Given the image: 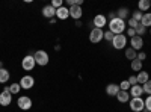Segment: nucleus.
Masks as SVG:
<instances>
[{"mask_svg":"<svg viewBox=\"0 0 151 112\" xmlns=\"http://www.w3.org/2000/svg\"><path fill=\"white\" fill-rule=\"evenodd\" d=\"M17 105H18V108L21 109V111H29L30 108H32V98L30 97H27V95H21V97H18V100H17Z\"/></svg>","mask_w":151,"mask_h":112,"instance_id":"obj_7","label":"nucleus"},{"mask_svg":"<svg viewBox=\"0 0 151 112\" xmlns=\"http://www.w3.org/2000/svg\"><path fill=\"white\" fill-rule=\"evenodd\" d=\"M21 91V86H20V83H12V85H9V92L14 95V94H18Z\"/></svg>","mask_w":151,"mask_h":112,"instance_id":"obj_25","label":"nucleus"},{"mask_svg":"<svg viewBox=\"0 0 151 112\" xmlns=\"http://www.w3.org/2000/svg\"><path fill=\"white\" fill-rule=\"evenodd\" d=\"M125 58L127 59H130V61H134L136 58H137V52L134 50V48H125Z\"/></svg>","mask_w":151,"mask_h":112,"instance_id":"obj_22","label":"nucleus"},{"mask_svg":"<svg viewBox=\"0 0 151 112\" xmlns=\"http://www.w3.org/2000/svg\"><path fill=\"white\" fill-rule=\"evenodd\" d=\"M142 90H144V92H147L148 95H151V79H150L147 83L142 85Z\"/></svg>","mask_w":151,"mask_h":112,"instance_id":"obj_27","label":"nucleus"},{"mask_svg":"<svg viewBox=\"0 0 151 112\" xmlns=\"http://www.w3.org/2000/svg\"><path fill=\"white\" fill-rule=\"evenodd\" d=\"M3 67V62H0V68H2Z\"/></svg>","mask_w":151,"mask_h":112,"instance_id":"obj_38","label":"nucleus"},{"mask_svg":"<svg viewBox=\"0 0 151 112\" xmlns=\"http://www.w3.org/2000/svg\"><path fill=\"white\" fill-rule=\"evenodd\" d=\"M35 65H36V62L33 59V55H26L23 58V61H21V67H23V70H26V71L33 70Z\"/></svg>","mask_w":151,"mask_h":112,"instance_id":"obj_6","label":"nucleus"},{"mask_svg":"<svg viewBox=\"0 0 151 112\" xmlns=\"http://www.w3.org/2000/svg\"><path fill=\"white\" fill-rule=\"evenodd\" d=\"M33 59H35V62H36V65H40V67H44V65H47L48 64V53L47 52H44V50H38V52H35L33 53Z\"/></svg>","mask_w":151,"mask_h":112,"instance_id":"obj_3","label":"nucleus"},{"mask_svg":"<svg viewBox=\"0 0 151 112\" xmlns=\"http://www.w3.org/2000/svg\"><path fill=\"white\" fill-rule=\"evenodd\" d=\"M116 98L119 103H127V102H130V94L127 91H119L116 94Z\"/></svg>","mask_w":151,"mask_h":112,"instance_id":"obj_18","label":"nucleus"},{"mask_svg":"<svg viewBox=\"0 0 151 112\" xmlns=\"http://www.w3.org/2000/svg\"><path fill=\"white\" fill-rule=\"evenodd\" d=\"M12 103V94L9 92V86H5L3 91L0 92V105L2 106H9Z\"/></svg>","mask_w":151,"mask_h":112,"instance_id":"obj_5","label":"nucleus"},{"mask_svg":"<svg viewBox=\"0 0 151 112\" xmlns=\"http://www.w3.org/2000/svg\"><path fill=\"white\" fill-rule=\"evenodd\" d=\"M9 77H11V73L5 67L0 68V83H6L9 80Z\"/></svg>","mask_w":151,"mask_h":112,"instance_id":"obj_19","label":"nucleus"},{"mask_svg":"<svg viewBox=\"0 0 151 112\" xmlns=\"http://www.w3.org/2000/svg\"><path fill=\"white\" fill-rule=\"evenodd\" d=\"M121 90H119V85L118 83H109L107 86H106V94L107 95H110V97H116V94L119 92Z\"/></svg>","mask_w":151,"mask_h":112,"instance_id":"obj_13","label":"nucleus"},{"mask_svg":"<svg viewBox=\"0 0 151 112\" xmlns=\"http://www.w3.org/2000/svg\"><path fill=\"white\" fill-rule=\"evenodd\" d=\"M136 59H139L141 62L145 61V59H147V53H144V52H137V58H136Z\"/></svg>","mask_w":151,"mask_h":112,"instance_id":"obj_34","label":"nucleus"},{"mask_svg":"<svg viewBox=\"0 0 151 112\" xmlns=\"http://www.w3.org/2000/svg\"><path fill=\"white\" fill-rule=\"evenodd\" d=\"M92 24H94V27H97V29H103L106 24H107V18H106V15H100V14L95 15Z\"/></svg>","mask_w":151,"mask_h":112,"instance_id":"obj_11","label":"nucleus"},{"mask_svg":"<svg viewBox=\"0 0 151 112\" xmlns=\"http://www.w3.org/2000/svg\"><path fill=\"white\" fill-rule=\"evenodd\" d=\"M136 79H137V83H139V85H144V83H147V82L150 80L148 71H139V74L136 76Z\"/></svg>","mask_w":151,"mask_h":112,"instance_id":"obj_17","label":"nucleus"},{"mask_svg":"<svg viewBox=\"0 0 151 112\" xmlns=\"http://www.w3.org/2000/svg\"><path fill=\"white\" fill-rule=\"evenodd\" d=\"M42 15H44L45 18H50V20H52L53 17H56V9H55L52 5H47V6L42 8Z\"/></svg>","mask_w":151,"mask_h":112,"instance_id":"obj_14","label":"nucleus"},{"mask_svg":"<svg viewBox=\"0 0 151 112\" xmlns=\"http://www.w3.org/2000/svg\"><path fill=\"white\" fill-rule=\"evenodd\" d=\"M113 36H115V35H113L110 30L104 32V40H107V41H110V43H112V40H113Z\"/></svg>","mask_w":151,"mask_h":112,"instance_id":"obj_33","label":"nucleus"},{"mask_svg":"<svg viewBox=\"0 0 151 112\" xmlns=\"http://www.w3.org/2000/svg\"><path fill=\"white\" fill-rule=\"evenodd\" d=\"M101 40H104V32H103V29L94 27V29L91 30V33H89V41L94 43V44H97V43H100Z\"/></svg>","mask_w":151,"mask_h":112,"instance_id":"obj_8","label":"nucleus"},{"mask_svg":"<svg viewBox=\"0 0 151 112\" xmlns=\"http://www.w3.org/2000/svg\"><path fill=\"white\" fill-rule=\"evenodd\" d=\"M68 11H70V17H71V18H74L76 21H79V20L82 18V15H83L82 6H70V8H68Z\"/></svg>","mask_w":151,"mask_h":112,"instance_id":"obj_10","label":"nucleus"},{"mask_svg":"<svg viewBox=\"0 0 151 112\" xmlns=\"http://www.w3.org/2000/svg\"><path fill=\"white\" fill-rule=\"evenodd\" d=\"M68 17H70V11H68V8L62 6V8L56 9V18H59V20H67Z\"/></svg>","mask_w":151,"mask_h":112,"instance_id":"obj_16","label":"nucleus"},{"mask_svg":"<svg viewBox=\"0 0 151 112\" xmlns=\"http://www.w3.org/2000/svg\"><path fill=\"white\" fill-rule=\"evenodd\" d=\"M127 36H130V38L136 36V30H134V29H132V27H129V29H127Z\"/></svg>","mask_w":151,"mask_h":112,"instance_id":"obj_36","label":"nucleus"},{"mask_svg":"<svg viewBox=\"0 0 151 112\" xmlns=\"http://www.w3.org/2000/svg\"><path fill=\"white\" fill-rule=\"evenodd\" d=\"M141 24L147 29V27H151V12H145L142 20H141Z\"/></svg>","mask_w":151,"mask_h":112,"instance_id":"obj_21","label":"nucleus"},{"mask_svg":"<svg viewBox=\"0 0 151 112\" xmlns=\"http://www.w3.org/2000/svg\"><path fill=\"white\" fill-rule=\"evenodd\" d=\"M150 35H151V27H150Z\"/></svg>","mask_w":151,"mask_h":112,"instance_id":"obj_39","label":"nucleus"},{"mask_svg":"<svg viewBox=\"0 0 151 112\" xmlns=\"http://www.w3.org/2000/svg\"><path fill=\"white\" fill-rule=\"evenodd\" d=\"M129 83H130V86L137 85V79H136V76H130V77H129Z\"/></svg>","mask_w":151,"mask_h":112,"instance_id":"obj_35","label":"nucleus"},{"mask_svg":"<svg viewBox=\"0 0 151 112\" xmlns=\"http://www.w3.org/2000/svg\"><path fill=\"white\" fill-rule=\"evenodd\" d=\"M18 83L21 86V90H32L33 85H35V79L32 76H23Z\"/></svg>","mask_w":151,"mask_h":112,"instance_id":"obj_9","label":"nucleus"},{"mask_svg":"<svg viewBox=\"0 0 151 112\" xmlns=\"http://www.w3.org/2000/svg\"><path fill=\"white\" fill-rule=\"evenodd\" d=\"M130 109L133 112H142L145 109V100L142 97H133V98H130Z\"/></svg>","mask_w":151,"mask_h":112,"instance_id":"obj_2","label":"nucleus"},{"mask_svg":"<svg viewBox=\"0 0 151 112\" xmlns=\"http://www.w3.org/2000/svg\"><path fill=\"white\" fill-rule=\"evenodd\" d=\"M129 9L127 8H119L118 11H116V17L118 18H121V20H125V18H127L129 17Z\"/></svg>","mask_w":151,"mask_h":112,"instance_id":"obj_23","label":"nucleus"},{"mask_svg":"<svg viewBox=\"0 0 151 112\" xmlns=\"http://www.w3.org/2000/svg\"><path fill=\"white\" fill-rule=\"evenodd\" d=\"M127 26H129V27H132V29H136L137 26H139V21H136V20H133V18L130 17V20L127 21Z\"/></svg>","mask_w":151,"mask_h":112,"instance_id":"obj_29","label":"nucleus"},{"mask_svg":"<svg viewBox=\"0 0 151 112\" xmlns=\"http://www.w3.org/2000/svg\"><path fill=\"white\" fill-rule=\"evenodd\" d=\"M112 46L113 48H116V50H122V48H125V46H127V38H125V35L121 33V35H115L112 40Z\"/></svg>","mask_w":151,"mask_h":112,"instance_id":"obj_4","label":"nucleus"},{"mask_svg":"<svg viewBox=\"0 0 151 112\" xmlns=\"http://www.w3.org/2000/svg\"><path fill=\"white\" fill-rule=\"evenodd\" d=\"M109 18H110V20L116 18V12H109Z\"/></svg>","mask_w":151,"mask_h":112,"instance_id":"obj_37","label":"nucleus"},{"mask_svg":"<svg viewBox=\"0 0 151 112\" xmlns=\"http://www.w3.org/2000/svg\"><path fill=\"white\" fill-rule=\"evenodd\" d=\"M142 17H144V12H141L139 9H137V11H134L133 14H132V18H133V20H136V21H139V23H141Z\"/></svg>","mask_w":151,"mask_h":112,"instance_id":"obj_26","label":"nucleus"},{"mask_svg":"<svg viewBox=\"0 0 151 112\" xmlns=\"http://www.w3.org/2000/svg\"><path fill=\"white\" fill-rule=\"evenodd\" d=\"M132 70L133 71H142V62L139 61V59H134V61H132Z\"/></svg>","mask_w":151,"mask_h":112,"instance_id":"obj_24","label":"nucleus"},{"mask_svg":"<svg viewBox=\"0 0 151 112\" xmlns=\"http://www.w3.org/2000/svg\"><path fill=\"white\" fill-rule=\"evenodd\" d=\"M130 44H132V48H134L136 52H139L141 48L144 47V40L142 36H133V38H130Z\"/></svg>","mask_w":151,"mask_h":112,"instance_id":"obj_12","label":"nucleus"},{"mask_svg":"<svg viewBox=\"0 0 151 112\" xmlns=\"http://www.w3.org/2000/svg\"><path fill=\"white\" fill-rule=\"evenodd\" d=\"M52 6H53L55 9H59V8L64 6V2H62V0H53V2H52Z\"/></svg>","mask_w":151,"mask_h":112,"instance_id":"obj_31","label":"nucleus"},{"mask_svg":"<svg viewBox=\"0 0 151 112\" xmlns=\"http://www.w3.org/2000/svg\"><path fill=\"white\" fill-rule=\"evenodd\" d=\"M130 97L133 98V97H141L142 94H144V90H142V85H133V86H130Z\"/></svg>","mask_w":151,"mask_h":112,"instance_id":"obj_15","label":"nucleus"},{"mask_svg":"<svg viewBox=\"0 0 151 112\" xmlns=\"http://www.w3.org/2000/svg\"><path fill=\"white\" fill-rule=\"evenodd\" d=\"M125 27H127V23H125V20H121V18H113L109 21V30L113 33V35H121Z\"/></svg>","mask_w":151,"mask_h":112,"instance_id":"obj_1","label":"nucleus"},{"mask_svg":"<svg viewBox=\"0 0 151 112\" xmlns=\"http://www.w3.org/2000/svg\"><path fill=\"white\" fill-rule=\"evenodd\" d=\"M150 6H151L150 0H139V3H137V8H139L141 12H148Z\"/></svg>","mask_w":151,"mask_h":112,"instance_id":"obj_20","label":"nucleus"},{"mask_svg":"<svg viewBox=\"0 0 151 112\" xmlns=\"http://www.w3.org/2000/svg\"><path fill=\"white\" fill-rule=\"evenodd\" d=\"M134 30H136V35H137V36H142V35L145 33V30H147V29H145V27L142 26V24L139 23V26H137V27H136Z\"/></svg>","mask_w":151,"mask_h":112,"instance_id":"obj_30","label":"nucleus"},{"mask_svg":"<svg viewBox=\"0 0 151 112\" xmlns=\"http://www.w3.org/2000/svg\"><path fill=\"white\" fill-rule=\"evenodd\" d=\"M119 90H121V91H127V90H130V83H129V80H122V82L119 83Z\"/></svg>","mask_w":151,"mask_h":112,"instance_id":"obj_28","label":"nucleus"},{"mask_svg":"<svg viewBox=\"0 0 151 112\" xmlns=\"http://www.w3.org/2000/svg\"><path fill=\"white\" fill-rule=\"evenodd\" d=\"M145 111L147 112H151V95H148L145 98Z\"/></svg>","mask_w":151,"mask_h":112,"instance_id":"obj_32","label":"nucleus"}]
</instances>
